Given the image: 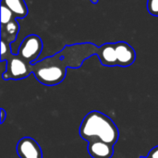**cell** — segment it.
Segmentation results:
<instances>
[{
  "label": "cell",
  "instance_id": "obj_1",
  "mask_svg": "<svg viewBox=\"0 0 158 158\" xmlns=\"http://www.w3.org/2000/svg\"><path fill=\"white\" fill-rule=\"evenodd\" d=\"M98 51L99 47L91 43L66 45L59 53L32 64L31 71L41 84L56 86L64 81L69 68L79 69Z\"/></svg>",
  "mask_w": 158,
  "mask_h": 158
},
{
  "label": "cell",
  "instance_id": "obj_2",
  "mask_svg": "<svg viewBox=\"0 0 158 158\" xmlns=\"http://www.w3.org/2000/svg\"><path fill=\"white\" fill-rule=\"evenodd\" d=\"M79 134L87 143L99 140L114 146L119 138L118 128L113 119L98 110H93L83 118Z\"/></svg>",
  "mask_w": 158,
  "mask_h": 158
},
{
  "label": "cell",
  "instance_id": "obj_3",
  "mask_svg": "<svg viewBox=\"0 0 158 158\" xmlns=\"http://www.w3.org/2000/svg\"><path fill=\"white\" fill-rule=\"evenodd\" d=\"M4 61L6 62V70L2 73V79L5 81L22 80L27 78L31 73H32V64L27 62L19 55L11 53L4 59Z\"/></svg>",
  "mask_w": 158,
  "mask_h": 158
},
{
  "label": "cell",
  "instance_id": "obj_4",
  "mask_svg": "<svg viewBox=\"0 0 158 158\" xmlns=\"http://www.w3.org/2000/svg\"><path fill=\"white\" fill-rule=\"evenodd\" d=\"M43 41L36 34L26 36L20 43L17 55L29 63L34 64L43 51Z\"/></svg>",
  "mask_w": 158,
  "mask_h": 158
},
{
  "label": "cell",
  "instance_id": "obj_5",
  "mask_svg": "<svg viewBox=\"0 0 158 158\" xmlns=\"http://www.w3.org/2000/svg\"><path fill=\"white\" fill-rule=\"evenodd\" d=\"M19 158H43V151L39 143L31 137H22L16 146Z\"/></svg>",
  "mask_w": 158,
  "mask_h": 158
},
{
  "label": "cell",
  "instance_id": "obj_6",
  "mask_svg": "<svg viewBox=\"0 0 158 158\" xmlns=\"http://www.w3.org/2000/svg\"><path fill=\"white\" fill-rule=\"evenodd\" d=\"M115 49L118 60V67H130L136 60V52L134 48L126 42L115 43Z\"/></svg>",
  "mask_w": 158,
  "mask_h": 158
},
{
  "label": "cell",
  "instance_id": "obj_7",
  "mask_svg": "<svg viewBox=\"0 0 158 158\" xmlns=\"http://www.w3.org/2000/svg\"><path fill=\"white\" fill-rule=\"evenodd\" d=\"M87 152L92 158H111L114 155V145L103 141H92L88 143Z\"/></svg>",
  "mask_w": 158,
  "mask_h": 158
},
{
  "label": "cell",
  "instance_id": "obj_8",
  "mask_svg": "<svg viewBox=\"0 0 158 158\" xmlns=\"http://www.w3.org/2000/svg\"><path fill=\"white\" fill-rule=\"evenodd\" d=\"M97 56L105 67H118L115 43H106L99 47Z\"/></svg>",
  "mask_w": 158,
  "mask_h": 158
},
{
  "label": "cell",
  "instance_id": "obj_9",
  "mask_svg": "<svg viewBox=\"0 0 158 158\" xmlns=\"http://www.w3.org/2000/svg\"><path fill=\"white\" fill-rule=\"evenodd\" d=\"M1 40L12 43L16 41L18 33L19 31V24L17 21V19L8 22L6 25H1Z\"/></svg>",
  "mask_w": 158,
  "mask_h": 158
},
{
  "label": "cell",
  "instance_id": "obj_10",
  "mask_svg": "<svg viewBox=\"0 0 158 158\" xmlns=\"http://www.w3.org/2000/svg\"><path fill=\"white\" fill-rule=\"evenodd\" d=\"M1 4L7 6L17 19H24L28 15V7L25 0H1Z\"/></svg>",
  "mask_w": 158,
  "mask_h": 158
},
{
  "label": "cell",
  "instance_id": "obj_11",
  "mask_svg": "<svg viewBox=\"0 0 158 158\" xmlns=\"http://www.w3.org/2000/svg\"><path fill=\"white\" fill-rule=\"evenodd\" d=\"M15 19L17 18L15 17L13 12L4 4H1V25H6Z\"/></svg>",
  "mask_w": 158,
  "mask_h": 158
},
{
  "label": "cell",
  "instance_id": "obj_12",
  "mask_svg": "<svg viewBox=\"0 0 158 158\" xmlns=\"http://www.w3.org/2000/svg\"><path fill=\"white\" fill-rule=\"evenodd\" d=\"M11 53H13V51L11 50L10 43L1 40V58H0V60L4 61V59Z\"/></svg>",
  "mask_w": 158,
  "mask_h": 158
},
{
  "label": "cell",
  "instance_id": "obj_13",
  "mask_svg": "<svg viewBox=\"0 0 158 158\" xmlns=\"http://www.w3.org/2000/svg\"><path fill=\"white\" fill-rule=\"evenodd\" d=\"M147 10L155 17H158V0H147Z\"/></svg>",
  "mask_w": 158,
  "mask_h": 158
},
{
  "label": "cell",
  "instance_id": "obj_14",
  "mask_svg": "<svg viewBox=\"0 0 158 158\" xmlns=\"http://www.w3.org/2000/svg\"><path fill=\"white\" fill-rule=\"evenodd\" d=\"M145 158H158V145L152 148L151 151L149 152L148 156H145Z\"/></svg>",
  "mask_w": 158,
  "mask_h": 158
},
{
  "label": "cell",
  "instance_id": "obj_15",
  "mask_svg": "<svg viewBox=\"0 0 158 158\" xmlns=\"http://www.w3.org/2000/svg\"><path fill=\"white\" fill-rule=\"evenodd\" d=\"M0 112H1V121H0V123L3 124L5 122V120H6V110L4 108H1Z\"/></svg>",
  "mask_w": 158,
  "mask_h": 158
},
{
  "label": "cell",
  "instance_id": "obj_16",
  "mask_svg": "<svg viewBox=\"0 0 158 158\" xmlns=\"http://www.w3.org/2000/svg\"><path fill=\"white\" fill-rule=\"evenodd\" d=\"M93 4H98V2H99V0H90Z\"/></svg>",
  "mask_w": 158,
  "mask_h": 158
}]
</instances>
